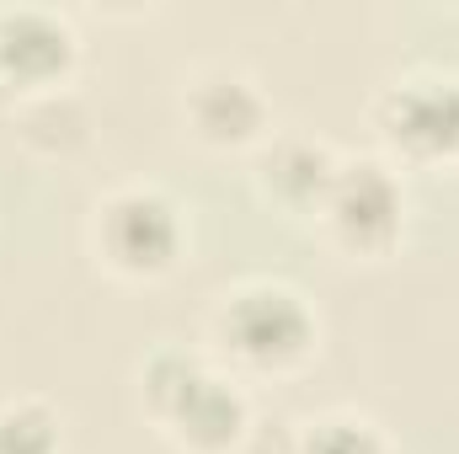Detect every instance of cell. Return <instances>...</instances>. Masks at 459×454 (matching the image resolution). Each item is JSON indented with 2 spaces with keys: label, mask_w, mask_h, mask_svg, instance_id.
<instances>
[{
  "label": "cell",
  "mask_w": 459,
  "mask_h": 454,
  "mask_svg": "<svg viewBox=\"0 0 459 454\" xmlns=\"http://www.w3.org/2000/svg\"><path fill=\"white\" fill-rule=\"evenodd\" d=\"M11 118H16L22 144L38 150V155H70L91 139V113L70 86H54V92H38V97L16 102Z\"/></svg>",
  "instance_id": "9"
},
{
  "label": "cell",
  "mask_w": 459,
  "mask_h": 454,
  "mask_svg": "<svg viewBox=\"0 0 459 454\" xmlns=\"http://www.w3.org/2000/svg\"><path fill=\"white\" fill-rule=\"evenodd\" d=\"M342 166V150H332L326 139L316 134H273L256 155V193L283 209V214H321L326 193H332V177Z\"/></svg>",
  "instance_id": "8"
},
{
  "label": "cell",
  "mask_w": 459,
  "mask_h": 454,
  "mask_svg": "<svg viewBox=\"0 0 459 454\" xmlns=\"http://www.w3.org/2000/svg\"><path fill=\"white\" fill-rule=\"evenodd\" d=\"M187 220L171 193L150 182H123L91 209V251L117 278H160L182 262Z\"/></svg>",
  "instance_id": "3"
},
{
  "label": "cell",
  "mask_w": 459,
  "mask_h": 454,
  "mask_svg": "<svg viewBox=\"0 0 459 454\" xmlns=\"http://www.w3.org/2000/svg\"><path fill=\"white\" fill-rule=\"evenodd\" d=\"M144 412L193 454H225L251 428V401L240 380L193 347H155L139 363Z\"/></svg>",
  "instance_id": "1"
},
{
  "label": "cell",
  "mask_w": 459,
  "mask_h": 454,
  "mask_svg": "<svg viewBox=\"0 0 459 454\" xmlns=\"http://www.w3.org/2000/svg\"><path fill=\"white\" fill-rule=\"evenodd\" d=\"M75 54H81L75 27L59 11H48V5L0 11V102L16 108L38 92L65 86Z\"/></svg>",
  "instance_id": "7"
},
{
  "label": "cell",
  "mask_w": 459,
  "mask_h": 454,
  "mask_svg": "<svg viewBox=\"0 0 459 454\" xmlns=\"http://www.w3.org/2000/svg\"><path fill=\"white\" fill-rule=\"evenodd\" d=\"M316 225L326 230V240L347 257H390V246L406 230L401 171L379 155H342Z\"/></svg>",
  "instance_id": "5"
},
{
  "label": "cell",
  "mask_w": 459,
  "mask_h": 454,
  "mask_svg": "<svg viewBox=\"0 0 459 454\" xmlns=\"http://www.w3.org/2000/svg\"><path fill=\"white\" fill-rule=\"evenodd\" d=\"M379 139L411 166H455L459 161V70H411L374 92Z\"/></svg>",
  "instance_id": "4"
},
{
  "label": "cell",
  "mask_w": 459,
  "mask_h": 454,
  "mask_svg": "<svg viewBox=\"0 0 459 454\" xmlns=\"http://www.w3.org/2000/svg\"><path fill=\"white\" fill-rule=\"evenodd\" d=\"M0 454H59V412L48 401H5L0 406Z\"/></svg>",
  "instance_id": "11"
},
{
  "label": "cell",
  "mask_w": 459,
  "mask_h": 454,
  "mask_svg": "<svg viewBox=\"0 0 459 454\" xmlns=\"http://www.w3.org/2000/svg\"><path fill=\"white\" fill-rule=\"evenodd\" d=\"M177 113L198 144H214V150H246V144L273 139L267 92L256 86V75H246L235 65H198L182 81Z\"/></svg>",
  "instance_id": "6"
},
{
  "label": "cell",
  "mask_w": 459,
  "mask_h": 454,
  "mask_svg": "<svg viewBox=\"0 0 459 454\" xmlns=\"http://www.w3.org/2000/svg\"><path fill=\"white\" fill-rule=\"evenodd\" d=\"M294 454H390V439L358 412H326V417L305 423Z\"/></svg>",
  "instance_id": "10"
},
{
  "label": "cell",
  "mask_w": 459,
  "mask_h": 454,
  "mask_svg": "<svg viewBox=\"0 0 459 454\" xmlns=\"http://www.w3.org/2000/svg\"><path fill=\"white\" fill-rule=\"evenodd\" d=\"M214 342L235 369L246 374H289L316 358L321 347V316L316 305L278 278H251L220 294L214 310Z\"/></svg>",
  "instance_id": "2"
}]
</instances>
